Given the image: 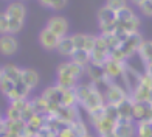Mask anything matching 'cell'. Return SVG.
I'll return each mask as SVG.
<instances>
[{
	"label": "cell",
	"mask_w": 152,
	"mask_h": 137,
	"mask_svg": "<svg viewBox=\"0 0 152 137\" xmlns=\"http://www.w3.org/2000/svg\"><path fill=\"white\" fill-rule=\"evenodd\" d=\"M26 105H28V100H26V98H20V100H12L11 101V106L19 109V111H22Z\"/></svg>",
	"instance_id": "cell-27"
},
{
	"label": "cell",
	"mask_w": 152,
	"mask_h": 137,
	"mask_svg": "<svg viewBox=\"0 0 152 137\" xmlns=\"http://www.w3.org/2000/svg\"><path fill=\"white\" fill-rule=\"evenodd\" d=\"M47 28L51 30L54 34H58L59 38H64L68 34V28H70V25H68V20L62 16H53L48 19L47 22Z\"/></svg>",
	"instance_id": "cell-8"
},
{
	"label": "cell",
	"mask_w": 152,
	"mask_h": 137,
	"mask_svg": "<svg viewBox=\"0 0 152 137\" xmlns=\"http://www.w3.org/2000/svg\"><path fill=\"white\" fill-rule=\"evenodd\" d=\"M34 115H36V111H34V108L31 105V101H28V105H26L23 109H22V120L28 123Z\"/></svg>",
	"instance_id": "cell-24"
},
{
	"label": "cell",
	"mask_w": 152,
	"mask_h": 137,
	"mask_svg": "<svg viewBox=\"0 0 152 137\" xmlns=\"http://www.w3.org/2000/svg\"><path fill=\"white\" fill-rule=\"evenodd\" d=\"M2 72H3V77L12 80L14 83L22 81V68L17 67L16 64H5L2 67Z\"/></svg>",
	"instance_id": "cell-17"
},
{
	"label": "cell",
	"mask_w": 152,
	"mask_h": 137,
	"mask_svg": "<svg viewBox=\"0 0 152 137\" xmlns=\"http://www.w3.org/2000/svg\"><path fill=\"white\" fill-rule=\"evenodd\" d=\"M115 125H116V123L112 122L110 119H107L106 115H104L102 119H99L98 122H95V123H93V126L96 128V131L101 134V137H102V136L112 134V133H113V129H115Z\"/></svg>",
	"instance_id": "cell-15"
},
{
	"label": "cell",
	"mask_w": 152,
	"mask_h": 137,
	"mask_svg": "<svg viewBox=\"0 0 152 137\" xmlns=\"http://www.w3.org/2000/svg\"><path fill=\"white\" fill-rule=\"evenodd\" d=\"M67 2L68 0H39V3L45 6V8H50V10H54V11H61L67 6Z\"/></svg>",
	"instance_id": "cell-21"
},
{
	"label": "cell",
	"mask_w": 152,
	"mask_h": 137,
	"mask_svg": "<svg viewBox=\"0 0 152 137\" xmlns=\"http://www.w3.org/2000/svg\"><path fill=\"white\" fill-rule=\"evenodd\" d=\"M138 55H140V59L144 64L151 66L152 64V41H143V44L138 50Z\"/></svg>",
	"instance_id": "cell-19"
},
{
	"label": "cell",
	"mask_w": 152,
	"mask_h": 137,
	"mask_svg": "<svg viewBox=\"0 0 152 137\" xmlns=\"http://www.w3.org/2000/svg\"><path fill=\"white\" fill-rule=\"evenodd\" d=\"M113 134L116 137H135L137 136V126L132 120H118L115 125Z\"/></svg>",
	"instance_id": "cell-12"
},
{
	"label": "cell",
	"mask_w": 152,
	"mask_h": 137,
	"mask_svg": "<svg viewBox=\"0 0 152 137\" xmlns=\"http://www.w3.org/2000/svg\"><path fill=\"white\" fill-rule=\"evenodd\" d=\"M124 67H126V61H118L113 58H109L102 68H104L106 77L112 81V83H116V80H123V72Z\"/></svg>",
	"instance_id": "cell-7"
},
{
	"label": "cell",
	"mask_w": 152,
	"mask_h": 137,
	"mask_svg": "<svg viewBox=\"0 0 152 137\" xmlns=\"http://www.w3.org/2000/svg\"><path fill=\"white\" fill-rule=\"evenodd\" d=\"M127 0H106V6H109L110 10H113L115 13H118L120 10H123V8H126L127 6Z\"/></svg>",
	"instance_id": "cell-23"
},
{
	"label": "cell",
	"mask_w": 152,
	"mask_h": 137,
	"mask_svg": "<svg viewBox=\"0 0 152 137\" xmlns=\"http://www.w3.org/2000/svg\"><path fill=\"white\" fill-rule=\"evenodd\" d=\"M140 25H141L140 17L135 14V11L130 6H126V8H123L116 13V31L134 34V33H138Z\"/></svg>",
	"instance_id": "cell-3"
},
{
	"label": "cell",
	"mask_w": 152,
	"mask_h": 137,
	"mask_svg": "<svg viewBox=\"0 0 152 137\" xmlns=\"http://www.w3.org/2000/svg\"><path fill=\"white\" fill-rule=\"evenodd\" d=\"M90 56H92L90 64H95V66H104V63L110 58V47L107 45L102 34L96 36V42H95V47L90 53Z\"/></svg>",
	"instance_id": "cell-5"
},
{
	"label": "cell",
	"mask_w": 152,
	"mask_h": 137,
	"mask_svg": "<svg viewBox=\"0 0 152 137\" xmlns=\"http://www.w3.org/2000/svg\"><path fill=\"white\" fill-rule=\"evenodd\" d=\"M20 2H25V0H20Z\"/></svg>",
	"instance_id": "cell-31"
},
{
	"label": "cell",
	"mask_w": 152,
	"mask_h": 137,
	"mask_svg": "<svg viewBox=\"0 0 152 137\" xmlns=\"http://www.w3.org/2000/svg\"><path fill=\"white\" fill-rule=\"evenodd\" d=\"M22 81L33 91L39 84V73L33 68H22Z\"/></svg>",
	"instance_id": "cell-18"
},
{
	"label": "cell",
	"mask_w": 152,
	"mask_h": 137,
	"mask_svg": "<svg viewBox=\"0 0 152 137\" xmlns=\"http://www.w3.org/2000/svg\"><path fill=\"white\" fill-rule=\"evenodd\" d=\"M134 119L152 120V103H134Z\"/></svg>",
	"instance_id": "cell-13"
},
{
	"label": "cell",
	"mask_w": 152,
	"mask_h": 137,
	"mask_svg": "<svg viewBox=\"0 0 152 137\" xmlns=\"http://www.w3.org/2000/svg\"><path fill=\"white\" fill-rule=\"evenodd\" d=\"M73 44H75V50L76 49H82L90 52L93 50L95 42H96V36H92V34H86V33H75L72 34Z\"/></svg>",
	"instance_id": "cell-10"
},
{
	"label": "cell",
	"mask_w": 152,
	"mask_h": 137,
	"mask_svg": "<svg viewBox=\"0 0 152 137\" xmlns=\"http://www.w3.org/2000/svg\"><path fill=\"white\" fill-rule=\"evenodd\" d=\"M102 97H104V101H106V105H118V103H121L124 98H127L129 95H127V91L124 87H121L120 84H116V83H110L107 87H106V91L104 94H102Z\"/></svg>",
	"instance_id": "cell-6"
},
{
	"label": "cell",
	"mask_w": 152,
	"mask_h": 137,
	"mask_svg": "<svg viewBox=\"0 0 152 137\" xmlns=\"http://www.w3.org/2000/svg\"><path fill=\"white\" fill-rule=\"evenodd\" d=\"M127 2H129L130 5H134V6H137V8H138V6L144 2V0H127Z\"/></svg>",
	"instance_id": "cell-28"
},
{
	"label": "cell",
	"mask_w": 152,
	"mask_h": 137,
	"mask_svg": "<svg viewBox=\"0 0 152 137\" xmlns=\"http://www.w3.org/2000/svg\"><path fill=\"white\" fill-rule=\"evenodd\" d=\"M6 33H10V22L5 11H2L0 13V34H6Z\"/></svg>",
	"instance_id": "cell-25"
},
{
	"label": "cell",
	"mask_w": 152,
	"mask_h": 137,
	"mask_svg": "<svg viewBox=\"0 0 152 137\" xmlns=\"http://www.w3.org/2000/svg\"><path fill=\"white\" fill-rule=\"evenodd\" d=\"M61 38L58 34H54L51 30H48L47 27H44L39 33V44L44 47L45 50H56Z\"/></svg>",
	"instance_id": "cell-9"
},
{
	"label": "cell",
	"mask_w": 152,
	"mask_h": 137,
	"mask_svg": "<svg viewBox=\"0 0 152 137\" xmlns=\"http://www.w3.org/2000/svg\"><path fill=\"white\" fill-rule=\"evenodd\" d=\"M87 67H82L79 64L73 63V61H67V63L59 64L58 70H56V80H58V86L65 87V89H75L78 86V81L81 77L86 73Z\"/></svg>",
	"instance_id": "cell-1"
},
{
	"label": "cell",
	"mask_w": 152,
	"mask_h": 137,
	"mask_svg": "<svg viewBox=\"0 0 152 137\" xmlns=\"http://www.w3.org/2000/svg\"><path fill=\"white\" fill-rule=\"evenodd\" d=\"M14 89H16V83H14V81L10 80V78H6V77L2 78V81H0V91H2V94H5L6 97H10Z\"/></svg>",
	"instance_id": "cell-22"
},
{
	"label": "cell",
	"mask_w": 152,
	"mask_h": 137,
	"mask_svg": "<svg viewBox=\"0 0 152 137\" xmlns=\"http://www.w3.org/2000/svg\"><path fill=\"white\" fill-rule=\"evenodd\" d=\"M8 120H22V111H19V109L10 106L8 111H6V117Z\"/></svg>",
	"instance_id": "cell-26"
},
{
	"label": "cell",
	"mask_w": 152,
	"mask_h": 137,
	"mask_svg": "<svg viewBox=\"0 0 152 137\" xmlns=\"http://www.w3.org/2000/svg\"><path fill=\"white\" fill-rule=\"evenodd\" d=\"M2 120H3V119H2V115H0V122H2Z\"/></svg>",
	"instance_id": "cell-30"
},
{
	"label": "cell",
	"mask_w": 152,
	"mask_h": 137,
	"mask_svg": "<svg viewBox=\"0 0 152 137\" xmlns=\"http://www.w3.org/2000/svg\"><path fill=\"white\" fill-rule=\"evenodd\" d=\"M137 137H152V120H141L137 125Z\"/></svg>",
	"instance_id": "cell-20"
},
{
	"label": "cell",
	"mask_w": 152,
	"mask_h": 137,
	"mask_svg": "<svg viewBox=\"0 0 152 137\" xmlns=\"http://www.w3.org/2000/svg\"><path fill=\"white\" fill-rule=\"evenodd\" d=\"M56 52L61 55V56H68V58H70L73 55V52H75V44H73L72 36H68V34H67V36L61 38Z\"/></svg>",
	"instance_id": "cell-14"
},
{
	"label": "cell",
	"mask_w": 152,
	"mask_h": 137,
	"mask_svg": "<svg viewBox=\"0 0 152 137\" xmlns=\"http://www.w3.org/2000/svg\"><path fill=\"white\" fill-rule=\"evenodd\" d=\"M70 59L73 61V63H76V64L82 66V67H88V64L92 63L90 52L82 50V49H76V50L73 52V55L70 56Z\"/></svg>",
	"instance_id": "cell-16"
},
{
	"label": "cell",
	"mask_w": 152,
	"mask_h": 137,
	"mask_svg": "<svg viewBox=\"0 0 152 137\" xmlns=\"http://www.w3.org/2000/svg\"><path fill=\"white\" fill-rule=\"evenodd\" d=\"M5 14L8 17L11 34H17V33L22 31L23 25H25V16H26V6H25L23 2H20V0L11 2L6 6Z\"/></svg>",
	"instance_id": "cell-2"
},
{
	"label": "cell",
	"mask_w": 152,
	"mask_h": 137,
	"mask_svg": "<svg viewBox=\"0 0 152 137\" xmlns=\"http://www.w3.org/2000/svg\"><path fill=\"white\" fill-rule=\"evenodd\" d=\"M98 24L101 34H113L116 31V13L109 6H101L98 10Z\"/></svg>",
	"instance_id": "cell-4"
},
{
	"label": "cell",
	"mask_w": 152,
	"mask_h": 137,
	"mask_svg": "<svg viewBox=\"0 0 152 137\" xmlns=\"http://www.w3.org/2000/svg\"><path fill=\"white\" fill-rule=\"evenodd\" d=\"M19 49V42L14 38V34L6 33V34H0V53L5 56H11L14 55Z\"/></svg>",
	"instance_id": "cell-11"
},
{
	"label": "cell",
	"mask_w": 152,
	"mask_h": 137,
	"mask_svg": "<svg viewBox=\"0 0 152 137\" xmlns=\"http://www.w3.org/2000/svg\"><path fill=\"white\" fill-rule=\"evenodd\" d=\"M2 78H3V72H2V67H0V81H2Z\"/></svg>",
	"instance_id": "cell-29"
}]
</instances>
